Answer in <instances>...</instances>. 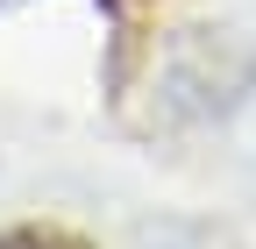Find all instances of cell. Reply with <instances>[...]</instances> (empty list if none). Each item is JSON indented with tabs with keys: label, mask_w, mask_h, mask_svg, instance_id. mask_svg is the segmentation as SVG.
<instances>
[{
	"label": "cell",
	"mask_w": 256,
	"mask_h": 249,
	"mask_svg": "<svg viewBox=\"0 0 256 249\" xmlns=\"http://www.w3.org/2000/svg\"><path fill=\"white\" fill-rule=\"evenodd\" d=\"M0 249H92V242L64 235V228H8V235H0Z\"/></svg>",
	"instance_id": "obj_1"
}]
</instances>
